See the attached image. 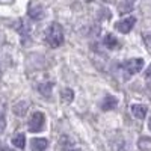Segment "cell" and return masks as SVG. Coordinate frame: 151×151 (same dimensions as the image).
I'll return each mask as SVG.
<instances>
[{
  "label": "cell",
  "instance_id": "4fadbf2b",
  "mask_svg": "<svg viewBox=\"0 0 151 151\" xmlns=\"http://www.w3.org/2000/svg\"><path fill=\"white\" fill-rule=\"evenodd\" d=\"M6 129V106L5 103H0V133Z\"/></svg>",
  "mask_w": 151,
  "mask_h": 151
},
{
  "label": "cell",
  "instance_id": "ac0fdd59",
  "mask_svg": "<svg viewBox=\"0 0 151 151\" xmlns=\"http://www.w3.org/2000/svg\"><path fill=\"white\" fill-rule=\"evenodd\" d=\"M148 127H150V130H151V119H150V122H148Z\"/></svg>",
  "mask_w": 151,
  "mask_h": 151
},
{
  "label": "cell",
  "instance_id": "9a60e30c",
  "mask_svg": "<svg viewBox=\"0 0 151 151\" xmlns=\"http://www.w3.org/2000/svg\"><path fill=\"white\" fill-rule=\"evenodd\" d=\"M73 98H74V92L73 89H68V88H65V89H62L60 91V100L64 103H70L73 101Z\"/></svg>",
  "mask_w": 151,
  "mask_h": 151
},
{
  "label": "cell",
  "instance_id": "5b68a950",
  "mask_svg": "<svg viewBox=\"0 0 151 151\" xmlns=\"http://www.w3.org/2000/svg\"><path fill=\"white\" fill-rule=\"evenodd\" d=\"M134 23H136V18H134V17H127V18L118 21L115 27H116V30L121 32V33H129V32L133 29Z\"/></svg>",
  "mask_w": 151,
  "mask_h": 151
},
{
  "label": "cell",
  "instance_id": "6da1fadb",
  "mask_svg": "<svg viewBox=\"0 0 151 151\" xmlns=\"http://www.w3.org/2000/svg\"><path fill=\"white\" fill-rule=\"evenodd\" d=\"M45 42L52 47V48H58L64 44V30L62 26L58 23H52L45 30Z\"/></svg>",
  "mask_w": 151,
  "mask_h": 151
},
{
  "label": "cell",
  "instance_id": "e0dca14e",
  "mask_svg": "<svg viewBox=\"0 0 151 151\" xmlns=\"http://www.w3.org/2000/svg\"><path fill=\"white\" fill-rule=\"evenodd\" d=\"M12 0H0V3H11Z\"/></svg>",
  "mask_w": 151,
  "mask_h": 151
},
{
  "label": "cell",
  "instance_id": "277c9868",
  "mask_svg": "<svg viewBox=\"0 0 151 151\" xmlns=\"http://www.w3.org/2000/svg\"><path fill=\"white\" fill-rule=\"evenodd\" d=\"M27 14L32 20H41V18H44V8L38 2H30L29 8H27Z\"/></svg>",
  "mask_w": 151,
  "mask_h": 151
},
{
  "label": "cell",
  "instance_id": "7c38bea8",
  "mask_svg": "<svg viewBox=\"0 0 151 151\" xmlns=\"http://www.w3.org/2000/svg\"><path fill=\"white\" fill-rule=\"evenodd\" d=\"M104 45H106L109 50H115V48H118V47H119V41H118L113 35H110V33H109V35H106V36H104Z\"/></svg>",
  "mask_w": 151,
  "mask_h": 151
},
{
  "label": "cell",
  "instance_id": "9c48e42d",
  "mask_svg": "<svg viewBox=\"0 0 151 151\" xmlns=\"http://www.w3.org/2000/svg\"><path fill=\"white\" fill-rule=\"evenodd\" d=\"M116 106H118V100H116V97H113V95L104 97L103 103H101V109L103 110H113Z\"/></svg>",
  "mask_w": 151,
  "mask_h": 151
},
{
  "label": "cell",
  "instance_id": "8fae6325",
  "mask_svg": "<svg viewBox=\"0 0 151 151\" xmlns=\"http://www.w3.org/2000/svg\"><path fill=\"white\" fill-rule=\"evenodd\" d=\"M137 148L141 151H151V137L150 136H142L137 141Z\"/></svg>",
  "mask_w": 151,
  "mask_h": 151
},
{
  "label": "cell",
  "instance_id": "7a4b0ae2",
  "mask_svg": "<svg viewBox=\"0 0 151 151\" xmlns=\"http://www.w3.org/2000/svg\"><path fill=\"white\" fill-rule=\"evenodd\" d=\"M45 125V116L42 112H35L32 113V116L29 119V132L32 133H38L44 129Z\"/></svg>",
  "mask_w": 151,
  "mask_h": 151
},
{
  "label": "cell",
  "instance_id": "8992f818",
  "mask_svg": "<svg viewBox=\"0 0 151 151\" xmlns=\"http://www.w3.org/2000/svg\"><path fill=\"white\" fill-rule=\"evenodd\" d=\"M32 145V151H45L48 147V141L45 137H33L30 141Z\"/></svg>",
  "mask_w": 151,
  "mask_h": 151
},
{
  "label": "cell",
  "instance_id": "3957f363",
  "mask_svg": "<svg viewBox=\"0 0 151 151\" xmlns=\"http://www.w3.org/2000/svg\"><path fill=\"white\" fill-rule=\"evenodd\" d=\"M122 68H124L125 73H129L130 76H133V74L139 73L144 68V59H141V58L129 59V60H125L124 64H122Z\"/></svg>",
  "mask_w": 151,
  "mask_h": 151
},
{
  "label": "cell",
  "instance_id": "2e32d148",
  "mask_svg": "<svg viewBox=\"0 0 151 151\" xmlns=\"http://www.w3.org/2000/svg\"><path fill=\"white\" fill-rule=\"evenodd\" d=\"M145 79L150 82V85H151V65L147 68V71H145Z\"/></svg>",
  "mask_w": 151,
  "mask_h": 151
},
{
  "label": "cell",
  "instance_id": "5bb4252c",
  "mask_svg": "<svg viewBox=\"0 0 151 151\" xmlns=\"http://www.w3.org/2000/svg\"><path fill=\"white\" fill-rule=\"evenodd\" d=\"M27 107H29V103H24V101H20L18 104L14 106V113L18 116H23L24 113L27 112Z\"/></svg>",
  "mask_w": 151,
  "mask_h": 151
},
{
  "label": "cell",
  "instance_id": "ba28073f",
  "mask_svg": "<svg viewBox=\"0 0 151 151\" xmlns=\"http://www.w3.org/2000/svg\"><path fill=\"white\" fill-rule=\"evenodd\" d=\"M59 151H79V150L76 148V145L73 144V141L70 139V137L64 136L59 141Z\"/></svg>",
  "mask_w": 151,
  "mask_h": 151
},
{
  "label": "cell",
  "instance_id": "30bf717a",
  "mask_svg": "<svg viewBox=\"0 0 151 151\" xmlns=\"http://www.w3.org/2000/svg\"><path fill=\"white\" fill-rule=\"evenodd\" d=\"M12 145L18 150H24V147H26V136H24V133H17L12 137Z\"/></svg>",
  "mask_w": 151,
  "mask_h": 151
},
{
  "label": "cell",
  "instance_id": "52a82bcc",
  "mask_svg": "<svg viewBox=\"0 0 151 151\" xmlns=\"http://www.w3.org/2000/svg\"><path fill=\"white\" fill-rule=\"evenodd\" d=\"M130 109H132L133 116L137 118V119H144L147 116V112H148L147 106H144V104H132Z\"/></svg>",
  "mask_w": 151,
  "mask_h": 151
}]
</instances>
